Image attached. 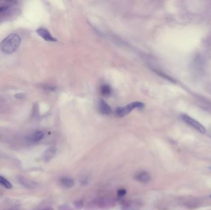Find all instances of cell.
<instances>
[{"label": "cell", "mask_w": 211, "mask_h": 210, "mask_svg": "<svg viewBox=\"0 0 211 210\" xmlns=\"http://www.w3.org/2000/svg\"></svg>", "instance_id": "cell-16"}, {"label": "cell", "mask_w": 211, "mask_h": 210, "mask_svg": "<svg viewBox=\"0 0 211 210\" xmlns=\"http://www.w3.org/2000/svg\"><path fill=\"white\" fill-rule=\"evenodd\" d=\"M0 184L7 189H10L12 187L11 182H9L6 178L0 176Z\"/></svg>", "instance_id": "cell-12"}, {"label": "cell", "mask_w": 211, "mask_h": 210, "mask_svg": "<svg viewBox=\"0 0 211 210\" xmlns=\"http://www.w3.org/2000/svg\"><path fill=\"white\" fill-rule=\"evenodd\" d=\"M61 184L64 186L65 187H67V188H71L72 187H73L74 185V181L73 179H71V178H69V177H64V178H62L61 181Z\"/></svg>", "instance_id": "cell-10"}, {"label": "cell", "mask_w": 211, "mask_h": 210, "mask_svg": "<svg viewBox=\"0 0 211 210\" xmlns=\"http://www.w3.org/2000/svg\"><path fill=\"white\" fill-rule=\"evenodd\" d=\"M21 43V38L17 34H11L4 38L0 44L1 51L6 54H10L15 52Z\"/></svg>", "instance_id": "cell-1"}, {"label": "cell", "mask_w": 211, "mask_h": 210, "mask_svg": "<svg viewBox=\"0 0 211 210\" xmlns=\"http://www.w3.org/2000/svg\"></svg>", "instance_id": "cell-17"}, {"label": "cell", "mask_w": 211, "mask_h": 210, "mask_svg": "<svg viewBox=\"0 0 211 210\" xmlns=\"http://www.w3.org/2000/svg\"><path fill=\"white\" fill-rule=\"evenodd\" d=\"M19 181L20 182V183L21 184H22L23 185L30 188V189H33V188H35L37 186V184L31 181H29L27 179H25V177H20L19 178Z\"/></svg>", "instance_id": "cell-8"}, {"label": "cell", "mask_w": 211, "mask_h": 210, "mask_svg": "<svg viewBox=\"0 0 211 210\" xmlns=\"http://www.w3.org/2000/svg\"><path fill=\"white\" fill-rule=\"evenodd\" d=\"M37 32L38 35L40 37H41L45 41H47V42H56L57 41V40L54 38L51 35V34L48 32V30H47L45 29L40 28L37 30Z\"/></svg>", "instance_id": "cell-4"}, {"label": "cell", "mask_w": 211, "mask_h": 210, "mask_svg": "<svg viewBox=\"0 0 211 210\" xmlns=\"http://www.w3.org/2000/svg\"><path fill=\"white\" fill-rule=\"evenodd\" d=\"M56 152V150L54 147H51L48 149L43 155L44 162H49L51 159H52L53 157L54 156Z\"/></svg>", "instance_id": "cell-7"}, {"label": "cell", "mask_w": 211, "mask_h": 210, "mask_svg": "<svg viewBox=\"0 0 211 210\" xmlns=\"http://www.w3.org/2000/svg\"><path fill=\"white\" fill-rule=\"evenodd\" d=\"M117 194L120 197H123L126 194V190L124 189H120L117 191Z\"/></svg>", "instance_id": "cell-13"}, {"label": "cell", "mask_w": 211, "mask_h": 210, "mask_svg": "<svg viewBox=\"0 0 211 210\" xmlns=\"http://www.w3.org/2000/svg\"><path fill=\"white\" fill-rule=\"evenodd\" d=\"M135 178L138 181L140 182L146 183L150 180V176L148 172L142 171V172H140L139 173H138L136 175Z\"/></svg>", "instance_id": "cell-6"}, {"label": "cell", "mask_w": 211, "mask_h": 210, "mask_svg": "<svg viewBox=\"0 0 211 210\" xmlns=\"http://www.w3.org/2000/svg\"><path fill=\"white\" fill-rule=\"evenodd\" d=\"M101 93L104 97H109L112 94V89L108 85H103L101 88Z\"/></svg>", "instance_id": "cell-11"}, {"label": "cell", "mask_w": 211, "mask_h": 210, "mask_svg": "<svg viewBox=\"0 0 211 210\" xmlns=\"http://www.w3.org/2000/svg\"><path fill=\"white\" fill-rule=\"evenodd\" d=\"M43 136L44 134L42 131H37L30 136L29 139L32 142H38L42 139Z\"/></svg>", "instance_id": "cell-9"}, {"label": "cell", "mask_w": 211, "mask_h": 210, "mask_svg": "<svg viewBox=\"0 0 211 210\" xmlns=\"http://www.w3.org/2000/svg\"><path fill=\"white\" fill-rule=\"evenodd\" d=\"M144 104L140 102H134L131 104H129L125 107H118L116 110V115L118 117H123L128 115L130 112H131L133 109L136 108L142 109L144 107Z\"/></svg>", "instance_id": "cell-2"}, {"label": "cell", "mask_w": 211, "mask_h": 210, "mask_svg": "<svg viewBox=\"0 0 211 210\" xmlns=\"http://www.w3.org/2000/svg\"><path fill=\"white\" fill-rule=\"evenodd\" d=\"M99 109L101 113L103 115H109L111 113V107L103 100H101L99 103Z\"/></svg>", "instance_id": "cell-5"}, {"label": "cell", "mask_w": 211, "mask_h": 210, "mask_svg": "<svg viewBox=\"0 0 211 210\" xmlns=\"http://www.w3.org/2000/svg\"><path fill=\"white\" fill-rule=\"evenodd\" d=\"M9 9L8 6H2V7H0V12H4L6 11H7Z\"/></svg>", "instance_id": "cell-14"}, {"label": "cell", "mask_w": 211, "mask_h": 210, "mask_svg": "<svg viewBox=\"0 0 211 210\" xmlns=\"http://www.w3.org/2000/svg\"><path fill=\"white\" fill-rule=\"evenodd\" d=\"M181 119L183 120V121L184 122H185L186 124H188V125L193 127V128L198 130L201 133H203V134L206 133V129L205 127L203 126L202 124H201L199 122L196 120L195 119H194L192 117H190L187 115H185V114L181 115Z\"/></svg>", "instance_id": "cell-3"}, {"label": "cell", "mask_w": 211, "mask_h": 210, "mask_svg": "<svg viewBox=\"0 0 211 210\" xmlns=\"http://www.w3.org/2000/svg\"><path fill=\"white\" fill-rule=\"evenodd\" d=\"M14 96L17 99H22L24 96V94L22 93H19V94H17L16 95H15Z\"/></svg>", "instance_id": "cell-15"}]
</instances>
